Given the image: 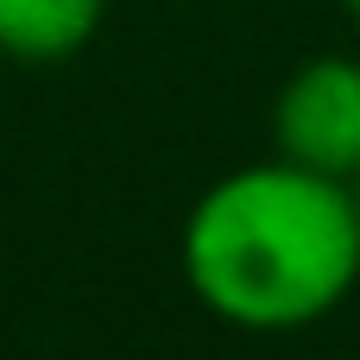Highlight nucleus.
<instances>
[{
	"label": "nucleus",
	"instance_id": "7ed1b4c3",
	"mask_svg": "<svg viewBox=\"0 0 360 360\" xmlns=\"http://www.w3.org/2000/svg\"><path fill=\"white\" fill-rule=\"evenodd\" d=\"M108 0H0V51L25 63H63L101 32Z\"/></svg>",
	"mask_w": 360,
	"mask_h": 360
},
{
	"label": "nucleus",
	"instance_id": "f03ea898",
	"mask_svg": "<svg viewBox=\"0 0 360 360\" xmlns=\"http://www.w3.org/2000/svg\"><path fill=\"white\" fill-rule=\"evenodd\" d=\"M278 158L310 165L323 177H360V63L354 57H310L278 89Z\"/></svg>",
	"mask_w": 360,
	"mask_h": 360
},
{
	"label": "nucleus",
	"instance_id": "f257e3e1",
	"mask_svg": "<svg viewBox=\"0 0 360 360\" xmlns=\"http://www.w3.org/2000/svg\"><path fill=\"white\" fill-rule=\"evenodd\" d=\"M184 278L234 329H310L360 278L354 184L291 158L228 171L184 221Z\"/></svg>",
	"mask_w": 360,
	"mask_h": 360
},
{
	"label": "nucleus",
	"instance_id": "20e7f679",
	"mask_svg": "<svg viewBox=\"0 0 360 360\" xmlns=\"http://www.w3.org/2000/svg\"><path fill=\"white\" fill-rule=\"evenodd\" d=\"M348 13H354V19H360V0H348Z\"/></svg>",
	"mask_w": 360,
	"mask_h": 360
},
{
	"label": "nucleus",
	"instance_id": "39448f33",
	"mask_svg": "<svg viewBox=\"0 0 360 360\" xmlns=\"http://www.w3.org/2000/svg\"><path fill=\"white\" fill-rule=\"evenodd\" d=\"M354 202H360V177H354Z\"/></svg>",
	"mask_w": 360,
	"mask_h": 360
}]
</instances>
